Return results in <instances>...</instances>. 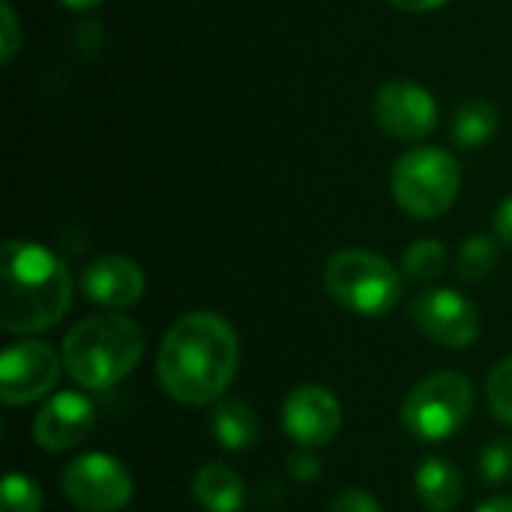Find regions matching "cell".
Masks as SVG:
<instances>
[{
    "instance_id": "obj_1",
    "label": "cell",
    "mask_w": 512,
    "mask_h": 512,
    "mask_svg": "<svg viewBox=\"0 0 512 512\" xmlns=\"http://www.w3.org/2000/svg\"><path fill=\"white\" fill-rule=\"evenodd\" d=\"M240 366V339L216 312H189L162 339L156 375L180 405H216Z\"/></svg>"
},
{
    "instance_id": "obj_2",
    "label": "cell",
    "mask_w": 512,
    "mask_h": 512,
    "mask_svg": "<svg viewBox=\"0 0 512 512\" xmlns=\"http://www.w3.org/2000/svg\"><path fill=\"white\" fill-rule=\"evenodd\" d=\"M0 282V327L6 333H42L69 312V270L39 243L6 240L0 249Z\"/></svg>"
},
{
    "instance_id": "obj_3",
    "label": "cell",
    "mask_w": 512,
    "mask_h": 512,
    "mask_svg": "<svg viewBox=\"0 0 512 512\" xmlns=\"http://www.w3.org/2000/svg\"><path fill=\"white\" fill-rule=\"evenodd\" d=\"M144 345V330L132 318L90 315L66 333L63 369L81 390H111L135 372Z\"/></svg>"
},
{
    "instance_id": "obj_4",
    "label": "cell",
    "mask_w": 512,
    "mask_h": 512,
    "mask_svg": "<svg viewBox=\"0 0 512 512\" xmlns=\"http://www.w3.org/2000/svg\"><path fill=\"white\" fill-rule=\"evenodd\" d=\"M327 294L348 312L378 318L399 306L402 273L369 249H342L327 261L324 270Z\"/></svg>"
},
{
    "instance_id": "obj_5",
    "label": "cell",
    "mask_w": 512,
    "mask_h": 512,
    "mask_svg": "<svg viewBox=\"0 0 512 512\" xmlns=\"http://www.w3.org/2000/svg\"><path fill=\"white\" fill-rule=\"evenodd\" d=\"M474 411V384L462 372H435L411 387L402 402V426L423 444H438L465 429Z\"/></svg>"
},
{
    "instance_id": "obj_6",
    "label": "cell",
    "mask_w": 512,
    "mask_h": 512,
    "mask_svg": "<svg viewBox=\"0 0 512 512\" xmlns=\"http://www.w3.org/2000/svg\"><path fill=\"white\" fill-rule=\"evenodd\" d=\"M462 186V171L447 150L417 147L393 165L390 189L396 204L414 219L444 216Z\"/></svg>"
},
{
    "instance_id": "obj_7",
    "label": "cell",
    "mask_w": 512,
    "mask_h": 512,
    "mask_svg": "<svg viewBox=\"0 0 512 512\" xmlns=\"http://www.w3.org/2000/svg\"><path fill=\"white\" fill-rule=\"evenodd\" d=\"M66 501L81 512H120L132 501V474L108 453H87L60 477Z\"/></svg>"
},
{
    "instance_id": "obj_8",
    "label": "cell",
    "mask_w": 512,
    "mask_h": 512,
    "mask_svg": "<svg viewBox=\"0 0 512 512\" xmlns=\"http://www.w3.org/2000/svg\"><path fill=\"white\" fill-rule=\"evenodd\" d=\"M63 354L48 342L24 339L0 354V399L9 408L45 399L60 381Z\"/></svg>"
},
{
    "instance_id": "obj_9",
    "label": "cell",
    "mask_w": 512,
    "mask_h": 512,
    "mask_svg": "<svg viewBox=\"0 0 512 512\" xmlns=\"http://www.w3.org/2000/svg\"><path fill=\"white\" fill-rule=\"evenodd\" d=\"M411 321L426 339L456 351L471 348L480 336L477 306L453 288H432L414 297Z\"/></svg>"
},
{
    "instance_id": "obj_10",
    "label": "cell",
    "mask_w": 512,
    "mask_h": 512,
    "mask_svg": "<svg viewBox=\"0 0 512 512\" xmlns=\"http://www.w3.org/2000/svg\"><path fill=\"white\" fill-rule=\"evenodd\" d=\"M282 429L303 450L327 447L342 429V405L327 387L300 384L282 402Z\"/></svg>"
},
{
    "instance_id": "obj_11",
    "label": "cell",
    "mask_w": 512,
    "mask_h": 512,
    "mask_svg": "<svg viewBox=\"0 0 512 512\" xmlns=\"http://www.w3.org/2000/svg\"><path fill=\"white\" fill-rule=\"evenodd\" d=\"M375 120L399 141H423L438 123L432 93L414 81H390L375 96Z\"/></svg>"
},
{
    "instance_id": "obj_12",
    "label": "cell",
    "mask_w": 512,
    "mask_h": 512,
    "mask_svg": "<svg viewBox=\"0 0 512 512\" xmlns=\"http://www.w3.org/2000/svg\"><path fill=\"white\" fill-rule=\"evenodd\" d=\"M96 426V408L84 393H54L45 399L33 420V438L48 453H63L78 447Z\"/></svg>"
},
{
    "instance_id": "obj_13",
    "label": "cell",
    "mask_w": 512,
    "mask_h": 512,
    "mask_svg": "<svg viewBox=\"0 0 512 512\" xmlns=\"http://www.w3.org/2000/svg\"><path fill=\"white\" fill-rule=\"evenodd\" d=\"M147 291L144 270L126 255H99L84 270V294L105 309H129Z\"/></svg>"
},
{
    "instance_id": "obj_14",
    "label": "cell",
    "mask_w": 512,
    "mask_h": 512,
    "mask_svg": "<svg viewBox=\"0 0 512 512\" xmlns=\"http://www.w3.org/2000/svg\"><path fill=\"white\" fill-rule=\"evenodd\" d=\"M192 495L204 512H240L246 504L243 477L222 462H204L192 477Z\"/></svg>"
},
{
    "instance_id": "obj_15",
    "label": "cell",
    "mask_w": 512,
    "mask_h": 512,
    "mask_svg": "<svg viewBox=\"0 0 512 512\" xmlns=\"http://www.w3.org/2000/svg\"><path fill=\"white\" fill-rule=\"evenodd\" d=\"M210 432L228 453H246L261 438L258 414L240 399H219L210 411Z\"/></svg>"
},
{
    "instance_id": "obj_16",
    "label": "cell",
    "mask_w": 512,
    "mask_h": 512,
    "mask_svg": "<svg viewBox=\"0 0 512 512\" xmlns=\"http://www.w3.org/2000/svg\"><path fill=\"white\" fill-rule=\"evenodd\" d=\"M414 486H417L423 507L429 512H450L453 507H459L462 489H465L459 468L441 456H432L417 468Z\"/></svg>"
},
{
    "instance_id": "obj_17",
    "label": "cell",
    "mask_w": 512,
    "mask_h": 512,
    "mask_svg": "<svg viewBox=\"0 0 512 512\" xmlns=\"http://www.w3.org/2000/svg\"><path fill=\"white\" fill-rule=\"evenodd\" d=\"M498 132V108L486 99H471L453 117V138L462 147H483Z\"/></svg>"
},
{
    "instance_id": "obj_18",
    "label": "cell",
    "mask_w": 512,
    "mask_h": 512,
    "mask_svg": "<svg viewBox=\"0 0 512 512\" xmlns=\"http://www.w3.org/2000/svg\"><path fill=\"white\" fill-rule=\"evenodd\" d=\"M447 267V249L441 240H417L402 255V273L414 282H432Z\"/></svg>"
},
{
    "instance_id": "obj_19",
    "label": "cell",
    "mask_w": 512,
    "mask_h": 512,
    "mask_svg": "<svg viewBox=\"0 0 512 512\" xmlns=\"http://www.w3.org/2000/svg\"><path fill=\"white\" fill-rule=\"evenodd\" d=\"M498 264V243L489 240V237H471L462 243L459 249V258H456V267H459V276L468 279V282H480L486 279Z\"/></svg>"
},
{
    "instance_id": "obj_20",
    "label": "cell",
    "mask_w": 512,
    "mask_h": 512,
    "mask_svg": "<svg viewBox=\"0 0 512 512\" xmlns=\"http://www.w3.org/2000/svg\"><path fill=\"white\" fill-rule=\"evenodd\" d=\"M42 489L27 474H6L3 480V512H39Z\"/></svg>"
},
{
    "instance_id": "obj_21",
    "label": "cell",
    "mask_w": 512,
    "mask_h": 512,
    "mask_svg": "<svg viewBox=\"0 0 512 512\" xmlns=\"http://www.w3.org/2000/svg\"><path fill=\"white\" fill-rule=\"evenodd\" d=\"M489 405H492V414L504 423L512 426V357L501 360L492 375H489Z\"/></svg>"
},
{
    "instance_id": "obj_22",
    "label": "cell",
    "mask_w": 512,
    "mask_h": 512,
    "mask_svg": "<svg viewBox=\"0 0 512 512\" xmlns=\"http://www.w3.org/2000/svg\"><path fill=\"white\" fill-rule=\"evenodd\" d=\"M480 474L486 477V483L498 486L507 483L512 477V444L510 441H492L483 453H480Z\"/></svg>"
},
{
    "instance_id": "obj_23",
    "label": "cell",
    "mask_w": 512,
    "mask_h": 512,
    "mask_svg": "<svg viewBox=\"0 0 512 512\" xmlns=\"http://www.w3.org/2000/svg\"><path fill=\"white\" fill-rule=\"evenodd\" d=\"M330 512H381V504L366 489H345L333 498Z\"/></svg>"
},
{
    "instance_id": "obj_24",
    "label": "cell",
    "mask_w": 512,
    "mask_h": 512,
    "mask_svg": "<svg viewBox=\"0 0 512 512\" xmlns=\"http://www.w3.org/2000/svg\"><path fill=\"white\" fill-rule=\"evenodd\" d=\"M0 27H3V45H0V60L3 63H12V57H15V51H18V45H21V36H18V21H15V15H12V6L3 0V6H0Z\"/></svg>"
},
{
    "instance_id": "obj_25",
    "label": "cell",
    "mask_w": 512,
    "mask_h": 512,
    "mask_svg": "<svg viewBox=\"0 0 512 512\" xmlns=\"http://www.w3.org/2000/svg\"><path fill=\"white\" fill-rule=\"evenodd\" d=\"M288 474L300 483H309V480H318L321 477V462L318 456H312L309 450H300L297 456L288 459Z\"/></svg>"
},
{
    "instance_id": "obj_26",
    "label": "cell",
    "mask_w": 512,
    "mask_h": 512,
    "mask_svg": "<svg viewBox=\"0 0 512 512\" xmlns=\"http://www.w3.org/2000/svg\"><path fill=\"white\" fill-rule=\"evenodd\" d=\"M495 234L512 249V195L498 207V213H495Z\"/></svg>"
},
{
    "instance_id": "obj_27",
    "label": "cell",
    "mask_w": 512,
    "mask_h": 512,
    "mask_svg": "<svg viewBox=\"0 0 512 512\" xmlns=\"http://www.w3.org/2000/svg\"><path fill=\"white\" fill-rule=\"evenodd\" d=\"M393 6L405 9V12H429V9H438L444 6L447 0H390Z\"/></svg>"
},
{
    "instance_id": "obj_28",
    "label": "cell",
    "mask_w": 512,
    "mask_h": 512,
    "mask_svg": "<svg viewBox=\"0 0 512 512\" xmlns=\"http://www.w3.org/2000/svg\"><path fill=\"white\" fill-rule=\"evenodd\" d=\"M477 512H512V498L507 495H498V498H489L486 504H480Z\"/></svg>"
},
{
    "instance_id": "obj_29",
    "label": "cell",
    "mask_w": 512,
    "mask_h": 512,
    "mask_svg": "<svg viewBox=\"0 0 512 512\" xmlns=\"http://www.w3.org/2000/svg\"><path fill=\"white\" fill-rule=\"evenodd\" d=\"M60 3H66V6H72V9H93V6H99L102 0H60Z\"/></svg>"
}]
</instances>
